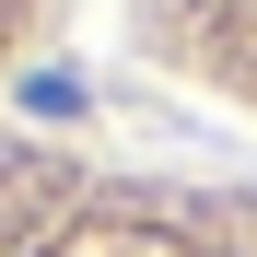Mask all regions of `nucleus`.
I'll return each instance as SVG.
<instances>
[{
	"instance_id": "obj_1",
	"label": "nucleus",
	"mask_w": 257,
	"mask_h": 257,
	"mask_svg": "<svg viewBox=\"0 0 257 257\" xmlns=\"http://www.w3.org/2000/svg\"><path fill=\"white\" fill-rule=\"evenodd\" d=\"M24 117H82V82H70V70H35V82H24Z\"/></svg>"
}]
</instances>
